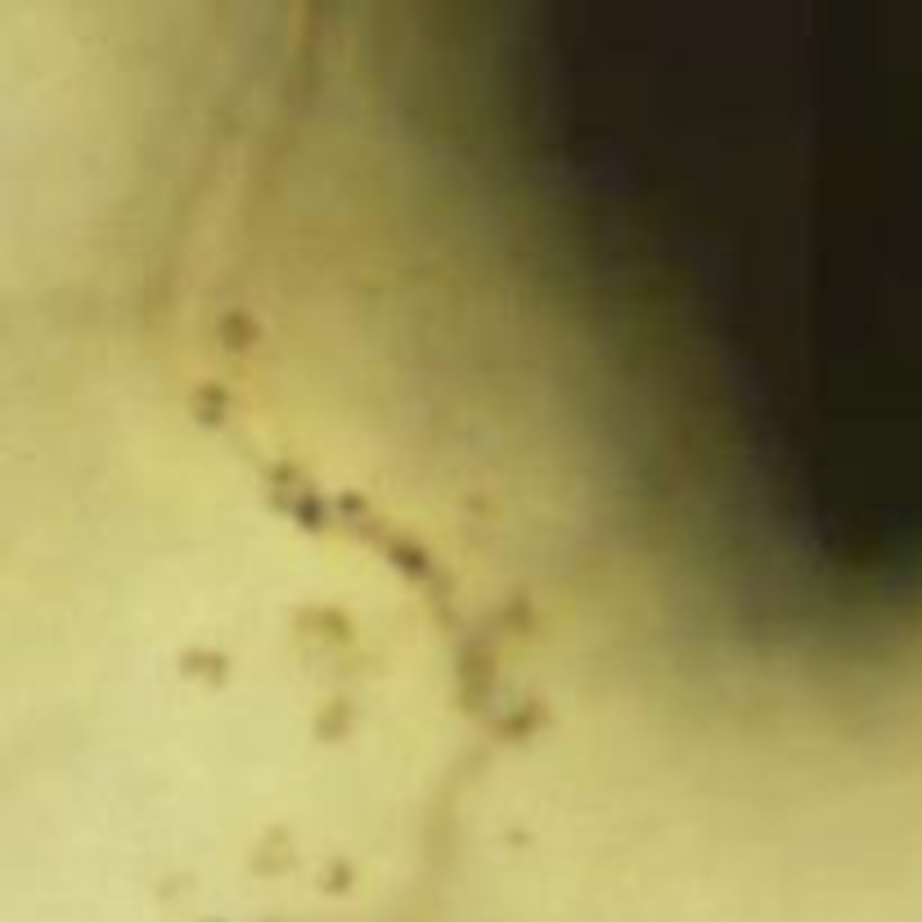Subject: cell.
Instances as JSON below:
<instances>
[{
	"label": "cell",
	"mask_w": 922,
	"mask_h": 922,
	"mask_svg": "<svg viewBox=\"0 0 922 922\" xmlns=\"http://www.w3.org/2000/svg\"><path fill=\"white\" fill-rule=\"evenodd\" d=\"M311 14H315V9H311ZM315 28H319V23H315ZM324 50H329V45H324ZM329 59H333V54H329ZM333 68H338V64H333ZM338 77H342V72H338ZM342 85H347V81H342ZM347 95H351V90H347ZM351 104H355V100H351ZM360 117H365V113H360ZM365 126H369V122H365ZM369 135H374V131H369ZM378 149H383V144H378ZM383 158H387V153H383ZM387 167H391V162H387ZM401 189L410 194V184L401 180ZM410 203H414V194H410ZM414 212H419V207H414ZM419 216H427V212H419Z\"/></svg>",
	"instance_id": "obj_5"
},
{
	"label": "cell",
	"mask_w": 922,
	"mask_h": 922,
	"mask_svg": "<svg viewBox=\"0 0 922 922\" xmlns=\"http://www.w3.org/2000/svg\"><path fill=\"white\" fill-rule=\"evenodd\" d=\"M621 36H625V32H621ZM625 54H630V50H625ZM630 72H634V68H630ZM634 95H639V85H634ZM639 113H644V104H639ZM644 131H648V122H644ZM648 144H653V140H648ZM675 162H680V149H657V158H653V167H675Z\"/></svg>",
	"instance_id": "obj_4"
},
{
	"label": "cell",
	"mask_w": 922,
	"mask_h": 922,
	"mask_svg": "<svg viewBox=\"0 0 922 922\" xmlns=\"http://www.w3.org/2000/svg\"><path fill=\"white\" fill-rule=\"evenodd\" d=\"M468 9H473V5H468ZM473 23H477V14H473ZM477 36H482V28H477ZM482 45H486V41H482ZM486 59H490V50H486ZM490 68H495V64H490ZM495 81H500V72H495ZM500 90H504V85H500ZM504 104H509V95H504ZM509 113H513V108H509ZM513 122H518V117H513ZM518 135H522V131H518ZM522 144H526V140H522ZM526 158H531V149H526ZM531 167H536V162H531ZM536 176H540V171H536ZM540 189H545V180H540ZM545 199H549V194H545ZM549 212H553V203H549ZM553 220H558V216H553ZM558 235H562V225H558ZM562 243H567V239H562ZM567 252H572V248H567ZM572 266H576V261H572Z\"/></svg>",
	"instance_id": "obj_2"
},
{
	"label": "cell",
	"mask_w": 922,
	"mask_h": 922,
	"mask_svg": "<svg viewBox=\"0 0 922 922\" xmlns=\"http://www.w3.org/2000/svg\"><path fill=\"white\" fill-rule=\"evenodd\" d=\"M36 518H45V513H36ZM45 522H54V518H45ZM59 526H64V522H59ZM68 531H72V526H68ZM77 536H81V531H77ZM85 540H90V536H85ZM95 545H100V540H95ZM100 549H108V545H100ZM108 553H117V549H108ZM117 558H122V553H117ZM126 562H131V558H126ZM131 567H140V562H131ZM140 572H144V567H140ZM149 576H153V572H149ZM153 581H162V576H153ZM162 585H167V581H162ZM167 589H176V585H167ZM176 594H180V589H176ZM180 598H189V594H180ZM189 603H194V598H189ZM194 608H203V603H194ZM203 612H207V608H203Z\"/></svg>",
	"instance_id": "obj_3"
},
{
	"label": "cell",
	"mask_w": 922,
	"mask_h": 922,
	"mask_svg": "<svg viewBox=\"0 0 922 922\" xmlns=\"http://www.w3.org/2000/svg\"><path fill=\"white\" fill-rule=\"evenodd\" d=\"M64 162H72V158H64ZM64 162H59V167H54V176H59V180H64V176H68V171H77V189H81V194H85V180H90V184H104V180H95V176H90V171H85L81 162H77V167H64ZM104 189H108V184H104ZM85 199H90V194H85ZM117 199H122V194H117ZM90 203H95V199H90ZM122 203H126V199H122ZM95 207H100V203H95ZM126 207H131V203H126ZM184 261H189V256H184ZM302 378H306V374H302ZM306 383H311V378H306ZM311 387H315V383H311ZM315 391H319V387H315ZM319 396H324V391H319ZM324 401H329V396H324ZM338 414H342V410H338ZM342 423H347V427H351V419H342ZM351 432H355V437H360V441H365V446H369V437L360 432V427H351ZM369 454H374V459H378V463H383V450H378V446H369ZM383 468H387V463H383Z\"/></svg>",
	"instance_id": "obj_1"
}]
</instances>
